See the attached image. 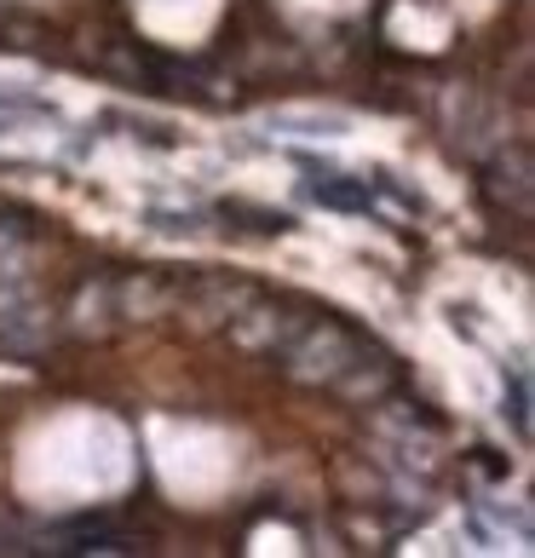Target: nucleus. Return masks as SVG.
Here are the masks:
<instances>
[{"mask_svg": "<svg viewBox=\"0 0 535 558\" xmlns=\"http://www.w3.org/2000/svg\"><path fill=\"white\" fill-rule=\"evenodd\" d=\"M208 219H219V231L224 236H248V242H271V236H288L294 231V214H282V208H265V202H214Z\"/></svg>", "mask_w": 535, "mask_h": 558, "instance_id": "f257e3e1", "label": "nucleus"}, {"mask_svg": "<svg viewBox=\"0 0 535 558\" xmlns=\"http://www.w3.org/2000/svg\"><path fill=\"white\" fill-rule=\"evenodd\" d=\"M24 121H58V110L47 98H29V93H0V133L24 128Z\"/></svg>", "mask_w": 535, "mask_h": 558, "instance_id": "f03ea898", "label": "nucleus"}, {"mask_svg": "<svg viewBox=\"0 0 535 558\" xmlns=\"http://www.w3.org/2000/svg\"><path fill=\"white\" fill-rule=\"evenodd\" d=\"M144 219H150V231H161V236H196L202 225H208V214H196V208H184V214H173V208H150Z\"/></svg>", "mask_w": 535, "mask_h": 558, "instance_id": "7ed1b4c3", "label": "nucleus"}]
</instances>
